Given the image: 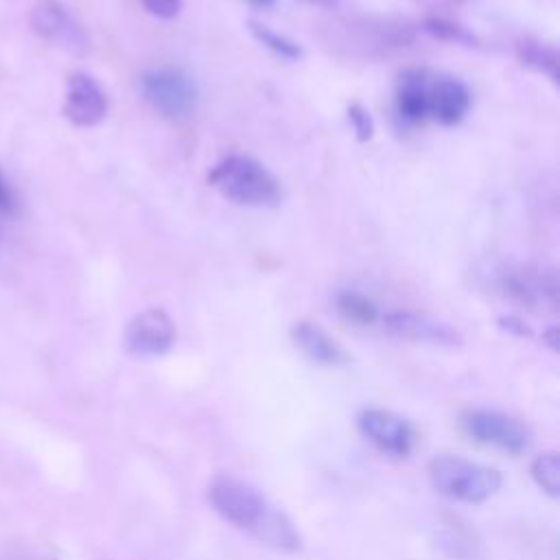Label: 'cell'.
I'll return each mask as SVG.
<instances>
[{"mask_svg":"<svg viewBox=\"0 0 560 560\" xmlns=\"http://www.w3.org/2000/svg\"><path fill=\"white\" fill-rule=\"evenodd\" d=\"M138 88L142 98L149 103V107L166 120H184L197 107V98H199L197 85L179 68H173V66L149 68L140 74Z\"/></svg>","mask_w":560,"mask_h":560,"instance_id":"4","label":"cell"},{"mask_svg":"<svg viewBox=\"0 0 560 560\" xmlns=\"http://www.w3.org/2000/svg\"><path fill=\"white\" fill-rule=\"evenodd\" d=\"M9 206H11V195H9L7 186H4V182L0 179V210H7Z\"/></svg>","mask_w":560,"mask_h":560,"instance_id":"24","label":"cell"},{"mask_svg":"<svg viewBox=\"0 0 560 560\" xmlns=\"http://www.w3.org/2000/svg\"><path fill=\"white\" fill-rule=\"evenodd\" d=\"M516 59L523 68L547 77L553 85L560 83V59L553 46L536 39H523L516 44Z\"/></svg>","mask_w":560,"mask_h":560,"instance_id":"15","label":"cell"},{"mask_svg":"<svg viewBox=\"0 0 560 560\" xmlns=\"http://www.w3.org/2000/svg\"><path fill=\"white\" fill-rule=\"evenodd\" d=\"M542 339H545V343L556 352L558 350V341H560V332H558V326H549L545 332H542Z\"/></svg>","mask_w":560,"mask_h":560,"instance_id":"23","label":"cell"},{"mask_svg":"<svg viewBox=\"0 0 560 560\" xmlns=\"http://www.w3.org/2000/svg\"><path fill=\"white\" fill-rule=\"evenodd\" d=\"M335 304H337V311L341 313V317L352 322V324L370 326L376 319H381L378 306L365 293H359V291H352V289L339 291Z\"/></svg>","mask_w":560,"mask_h":560,"instance_id":"16","label":"cell"},{"mask_svg":"<svg viewBox=\"0 0 560 560\" xmlns=\"http://www.w3.org/2000/svg\"><path fill=\"white\" fill-rule=\"evenodd\" d=\"M499 291L529 308L534 313H556L560 298H558V276L553 269H542L534 265H510L499 271L497 278Z\"/></svg>","mask_w":560,"mask_h":560,"instance_id":"5","label":"cell"},{"mask_svg":"<svg viewBox=\"0 0 560 560\" xmlns=\"http://www.w3.org/2000/svg\"><path fill=\"white\" fill-rule=\"evenodd\" d=\"M300 2H306V4H317V7H330V4H335V0H300Z\"/></svg>","mask_w":560,"mask_h":560,"instance_id":"26","label":"cell"},{"mask_svg":"<svg viewBox=\"0 0 560 560\" xmlns=\"http://www.w3.org/2000/svg\"><path fill=\"white\" fill-rule=\"evenodd\" d=\"M247 28L252 33V37L262 44L269 52H273L276 57L284 59V61H298L302 57V48L298 42H293L291 37L273 31L271 26L262 24V22H256V20H249L247 22Z\"/></svg>","mask_w":560,"mask_h":560,"instance_id":"17","label":"cell"},{"mask_svg":"<svg viewBox=\"0 0 560 560\" xmlns=\"http://www.w3.org/2000/svg\"><path fill=\"white\" fill-rule=\"evenodd\" d=\"M208 499L223 521L245 529L258 542L282 553H298L302 549V536L295 523L282 510L271 505L254 486L221 475L212 479Z\"/></svg>","mask_w":560,"mask_h":560,"instance_id":"1","label":"cell"},{"mask_svg":"<svg viewBox=\"0 0 560 560\" xmlns=\"http://www.w3.org/2000/svg\"><path fill=\"white\" fill-rule=\"evenodd\" d=\"M109 96L105 88L88 72H72L66 81L61 114L68 122L81 129L96 127L105 120Z\"/></svg>","mask_w":560,"mask_h":560,"instance_id":"11","label":"cell"},{"mask_svg":"<svg viewBox=\"0 0 560 560\" xmlns=\"http://www.w3.org/2000/svg\"><path fill=\"white\" fill-rule=\"evenodd\" d=\"M383 326L389 335L413 341V343H429L440 348H457L462 346V335L455 326L444 319L431 317L427 313H418L411 308H394L381 315Z\"/></svg>","mask_w":560,"mask_h":560,"instance_id":"10","label":"cell"},{"mask_svg":"<svg viewBox=\"0 0 560 560\" xmlns=\"http://www.w3.org/2000/svg\"><path fill=\"white\" fill-rule=\"evenodd\" d=\"M499 326H501L503 330L512 332V335H518V337H529V335H532L529 326H527L523 319L514 317V315H503V317H499Z\"/></svg>","mask_w":560,"mask_h":560,"instance_id":"22","label":"cell"},{"mask_svg":"<svg viewBox=\"0 0 560 560\" xmlns=\"http://www.w3.org/2000/svg\"><path fill=\"white\" fill-rule=\"evenodd\" d=\"M466 83L448 74H431L427 92V116L444 127L459 125L470 109Z\"/></svg>","mask_w":560,"mask_h":560,"instance_id":"12","label":"cell"},{"mask_svg":"<svg viewBox=\"0 0 560 560\" xmlns=\"http://www.w3.org/2000/svg\"><path fill=\"white\" fill-rule=\"evenodd\" d=\"M28 24L39 39L66 52L85 55L90 48L83 26L59 0H39L28 13Z\"/></svg>","mask_w":560,"mask_h":560,"instance_id":"7","label":"cell"},{"mask_svg":"<svg viewBox=\"0 0 560 560\" xmlns=\"http://www.w3.org/2000/svg\"><path fill=\"white\" fill-rule=\"evenodd\" d=\"M357 429L374 448L389 457H407L416 444L411 422L389 409H363L357 416Z\"/></svg>","mask_w":560,"mask_h":560,"instance_id":"9","label":"cell"},{"mask_svg":"<svg viewBox=\"0 0 560 560\" xmlns=\"http://www.w3.org/2000/svg\"><path fill=\"white\" fill-rule=\"evenodd\" d=\"M462 429L479 444L518 455L529 448L532 431L518 418L497 409H468L462 413Z\"/></svg>","mask_w":560,"mask_h":560,"instance_id":"6","label":"cell"},{"mask_svg":"<svg viewBox=\"0 0 560 560\" xmlns=\"http://www.w3.org/2000/svg\"><path fill=\"white\" fill-rule=\"evenodd\" d=\"M140 4L158 20H173L182 11V0H140Z\"/></svg>","mask_w":560,"mask_h":560,"instance_id":"21","label":"cell"},{"mask_svg":"<svg viewBox=\"0 0 560 560\" xmlns=\"http://www.w3.org/2000/svg\"><path fill=\"white\" fill-rule=\"evenodd\" d=\"M431 72L422 68H407L398 74L396 81V112L398 116L409 122L418 125L427 120V92H429Z\"/></svg>","mask_w":560,"mask_h":560,"instance_id":"14","label":"cell"},{"mask_svg":"<svg viewBox=\"0 0 560 560\" xmlns=\"http://www.w3.org/2000/svg\"><path fill=\"white\" fill-rule=\"evenodd\" d=\"M431 486L459 503H483L494 497L501 486L503 477L497 468L470 462L459 455H438L427 466Z\"/></svg>","mask_w":560,"mask_h":560,"instance_id":"3","label":"cell"},{"mask_svg":"<svg viewBox=\"0 0 560 560\" xmlns=\"http://www.w3.org/2000/svg\"><path fill=\"white\" fill-rule=\"evenodd\" d=\"M243 2L254 7V9H269V7L276 4V0H243Z\"/></svg>","mask_w":560,"mask_h":560,"instance_id":"25","label":"cell"},{"mask_svg":"<svg viewBox=\"0 0 560 560\" xmlns=\"http://www.w3.org/2000/svg\"><path fill=\"white\" fill-rule=\"evenodd\" d=\"M346 114H348V122H350V127L354 131V138L359 142L372 140V136H374V120H372L370 112L361 103L354 101V103L348 105Z\"/></svg>","mask_w":560,"mask_h":560,"instance_id":"20","label":"cell"},{"mask_svg":"<svg viewBox=\"0 0 560 560\" xmlns=\"http://www.w3.org/2000/svg\"><path fill=\"white\" fill-rule=\"evenodd\" d=\"M208 184L236 206H276L282 197L276 175L247 153H230L221 158L208 173Z\"/></svg>","mask_w":560,"mask_h":560,"instance_id":"2","label":"cell"},{"mask_svg":"<svg viewBox=\"0 0 560 560\" xmlns=\"http://www.w3.org/2000/svg\"><path fill=\"white\" fill-rule=\"evenodd\" d=\"M291 339L293 343L300 348V352L317 363V365H326V368H339L348 363V352L339 346L337 339H332L319 324L308 322V319H300L291 326Z\"/></svg>","mask_w":560,"mask_h":560,"instance_id":"13","label":"cell"},{"mask_svg":"<svg viewBox=\"0 0 560 560\" xmlns=\"http://www.w3.org/2000/svg\"><path fill=\"white\" fill-rule=\"evenodd\" d=\"M177 339V328L171 315L162 308H144L136 313L122 332V346L129 354L140 359H155L166 354Z\"/></svg>","mask_w":560,"mask_h":560,"instance_id":"8","label":"cell"},{"mask_svg":"<svg viewBox=\"0 0 560 560\" xmlns=\"http://www.w3.org/2000/svg\"><path fill=\"white\" fill-rule=\"evenodd\" d=\"M534 483L551 499L560 497V457L556 451H547L534 457L529 466Z\"/></svg>","mask_w":560,"mask_h":560,"instance_id":"18","label":"cell"},{"mask_svg":"<svg viewBox=\"0 0 560 560\" xmlns=\"http://www.w3.org/2000/svg\"><path fill=\"white\" fill-rule=\"evenodd\" d=\"M424 31L438 39L444 42H455V44H464V46H477V37L462 24H455L451 20H442V18H429L424 20Z\"/></svg>","mask_w":560,"mask_h":560,"instance_id":"19","label":"cell"}]
</instances>
